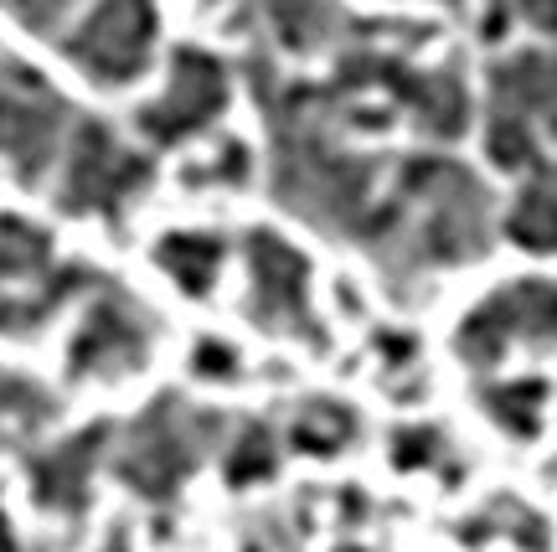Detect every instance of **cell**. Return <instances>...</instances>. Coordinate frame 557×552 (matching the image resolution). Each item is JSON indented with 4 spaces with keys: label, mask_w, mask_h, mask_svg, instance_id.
I'll use <instances>...</instances> for the list:
<instances>
[{
    "label": "cell",
    "mask_w": 557,
    "mask_h": 552,
    "mask_svg": "<svg viewBox=\"0 0 557 552\" xmlns=\"http://www.w3.org/2000/svg\"><path fill=\"white\" fill-rule=\"evenodd\" d=\"M485 197L455 160H413L398 181V197L377 201L357 228V243L377 258L393 290L413 284L423 269L470 263L485 254Z\"/></svg>",
    "instance_id": "1"
},
{
    "label": "cell",
    "mask_w": 557,
    "mask_h": 552,
    "mask_svg": "<svg viewBox=\"0 0 557 552\" xmlns=\"http://www.w3.org/2000/svg\"><path fill=\"white\" fill-rule=\"evenodd\" d=\"M269 124H274V192L284 207L315 228L357 237L361 218L372 212V171L299 114L289 94Z\"/></svg>",
    "instance_id": "2"
},
{
    "label": "cell",
    "mask_w": 557,
    "mask_h": 552,
    "mask_svg": "<svg viewBox=\"0 0 557 552\" xmlns=\"http://www.w3.org/2000/svg\"><path fill=\"white\" fill-rule=\"evenodd\" d=\"M103 274L83 263H58L52 237L21 218H0V335H32L62 305L94 295Z\"/></svg>",
    "instance_id": "3"
},
{
    "label": "cell",
    "mask_w": 557,
    "mask_h": 552,
    "mask_svg": "<svg viewBox=\"0 0 557 552\" xmlns=\"http://www.w3.org/2000/svg\"><path fill=\"white\" fill-rule=\"evenodd\" d=\"M212 439H218V418L197 414L191 403L171 393L129 424V434L114 454V470L145 501H171L186 486V475L201 465V454L212 450Z\"/></svg>",
    "instance_id": "4"
},
{
    "label": "cell",
    "mask_w": 557,
    "mask_h": 552,
    "mask_svg": "<svg viewBox=\"0 0 557 552\" xmlns=\"http://www.w3.org/2000/svg\"><path fill=\"white\" fill-rule=\"evenodd\" d=\"M150 181V160L124 150L94 119H78L67 130V176H62V212H83V218H120L124 207L145 192Z\"/></svg>",
    "instance_id": "5"
},
{
    "label": "cell",
    "mask_w": 557,
    "mask_h": 552,
    "mask_svg": "<svg viewBox=\"0 0 557 552\" xmlns=\"http://www.w3.org/2000/svg\"><path fill=\"white\" fill-rule=\"evenodd\" d=\"M511 346H557V284L521 279L475 305L459 326V356L470 367H496Z\"/></svg>",
    "instance_id": "6"
},
{
    "label": "cell",
    "mask_w": 557,
    "mask_h": 552,
    "mask_svg": "<svg viewBox=\"0 0 557 552\" xmlns=\"http://www.w3.org/2000/svg\"><path fill=\"white\" fill-rule=\"evenodd\" d=\"M62 139H67L62 99L37 73L5 62L0 68V160H11L16 181H37Z\"/></svg>",
    "instance_id": "7"
},
{
    "label": "cell",
    "mask_w": 557,
    "mask_h": 552,
    "mask_svg": "<svg viewBox=\"0 0 557 552\" xmlns=\"http://www.w3.org/2000/svg\"><path fill=\"white\" fill-rule=\"evenodd\" d=\"M150 346H156L150 316L103 279L88 299V310H83L78 335L67 341V367L78 377H129L145 367Z\"/></svg>",
    "instance_id": "8"
},
{
    "label": "cell",
    "mask_w": 557,
    "mask_h": 552,
    "mask_svg": "<svg viewBox=\"0 0 557 552\" xmlns=\"http://www.w3.org/2000/svg\"><path fill=\"white\" fill-rule=\"evenodd\" d=\"M248 316L259 331L320 346L315 316H310V263L269 233L248 237Z\"/></svg>",
    "instance_id": "9"
},
{
    "label": "cell",
    "mask_w": 557,
    "mask_h": 552,
    "mask_svg": "<svg viewBox=\"0 0 557 552\" xmlns=\"http://www.w3.org/2000/svg\"><path fill=\"white\" fill-rule=\"evenodd\" d=\"M150 37H156V5L150 0H99L62 47L88 78L129 83L150 58Z\"/></svg>",
    "instance_id": "10"
},
{
    "label": "cell",
    "mask_w": 557,
    "mask_h": 552,
    "mask_svg": "<svg viewBox=\"0 0 557 552\" xmlns=\"http://www.w3.org/2000/svg\"><path fill=\"white\" fill-rule=\"evenodd\" d=\"M227 103V68L218 58H207L197 47H181L171 62V83L156 103L139 109V130L156 145H181L186 135L207 130Z\"/></svg>",
    "instance_id": "11"
},
{
    "label": "cell",
    "mask_w": 557,
    "mask_h": 552,
    "mask_svg": "<svg viewBox=\"0 0 557 552\" xmlns=\"http://www.w3.org/2000/svg\"><path fill=\"white\" fill-rule=\"evenodd\" d=\"M103 444H109V429H83L78 439L37 454L32 459V486H37L41 506H52V512H83L94 470H99V459H103Z\"/></svg>",
    "instance_id": "12"
},
{
    "label": "cell",
    "mask_w": 557,
    "mask_h": 552,
    "mask_svg": "<svg viewBox=\"0 0 557 552\" xmlns=\"http://www.w3.org/2000/svg\"><path fill=\"white\" fill-rule=\"evenodd\" d=\"M496 99L506 114H521L532 130L557 135V52H521L496 73Z\"/></svg>",
    "instance_id": "13"
},
{
    "label": "cell",
    "mask_w": 557,
    "mask_h": 552,
    "mask_svg": "<svg viewBox=\"0 0 557 552\" xmlns=\"http://www.w3.org/2000/svg\"><path fill=\"white\" fill-rule=\"evenodd\" d=\"M156 263L176 279L186 295H207L222 269V243L212 233H171L156 248Z\"/></svg>",
    "instance_id": "14"
},
{
    "label": "cell",
    "mask_w": 557,
    "mask_h": 552,
    "mask_svg": "<svg viewBox=\"0 0 557 552\" xmlns=\"http://www.w3.org/2000/svg\"><path fill=\"white\" fill-rule=\"evenodd\" d=\"M542 403H547V382L537 377H511V382L485 388V414L517 439H532L542 429Z\"/></svg>",
    "instance_id": "15"
},
{
    "label": "cell",
    "mask_w": 557,
    "mask_h": 552,
    "mask_svg": "<svg viewBox=\"0 0 557 552\" xmlns=\"http://www.w3.org/2000/svg\"><path fill=\"white\" fill-rule=\"evenodd\" d=\"M506 228H511V237H517L521 248H532V254H557V192L547 181L527 186Z\"/></svg>",
    "instance_id": "16"
},
{
    "label": "cell",
    "mask_w": 557,
    "mask_h": 552,
    "mask_svg": "<svg viewBox=\"0 0 557 552\" xmlns=\"http://www.w3.org/2000/svg\"><path fill=\"white\" fill-rule=\"evenodd\" d=\"M351 434H357V418L346 414L341 403H310L299 414V424L289 429L295 450H305V454H336Z\"/></svg>",
    "instance_id": "17"
},
{
    "label": "cell",
    "mask_w": 557,
    "mask_h": 552,
    "mask_svg": "<svg viewBox=\"0 0 557 552\" xmlns=\"http://www.w3.org/2000/svg\"><path fill=\"white\" fill-rule=\"evenodd\" d=\"M485 145H491V160L506 165V171H521V165L537 160V130L521 114H506V109H496L491 130H485Z\"/></svg>",
    "instance_id": "18"
},
{
    "label": "cell",
    "mask_w": 557,
    "mask_h": 552,
    "mask_svg": "<svg viewBox=\"0 0 557 552\" xmlns=\"http://www.w3.org/2000/svg\"><path fill=\"white\" fill-rule=\"evenodd\" d=\"M269 5H274L278 37L289 41V47H310L315 37H325L331 21H341L325 0H269Z\"/></svg>",
    "instance_id": "19"
},
{
    "label": "cell",
    "mask_w": 557,
    "mask_h": 552,
    "mask_svg": "<svg viewBox=\"0 0 557 552\" xmlns=\"http://www.w3.org/2000/svg\"><path fill=\"white\" fill-rule=\"evenodd\" d=\"M41 418H52V397L41 393L37 382L0 372V424L5 429H37Z\"/></svg>",
    "instance_id": "20"
},
{
    "label": "cell",
    "mask_w": 557,
    "mask_h": 552,
    "mask_svg": "<svg viewBox=\"0 0 557 552\" xmlns=\"http://www.w3.org/2000/svg\"><path fill=\"white\" fill-rule=\"evenodd\" d=\"M274 465H278L274 439L263 434L259 424H248V429L238 434V444H233V465H227V475L243 486V480H259V475H269Z\"/></svg>",
    "instance_id": "21"
},
{
    "label": "cell",
    "mask_w": 557,
    "mask_h": 552,
    "mask_svg": "<svg viewBox=\"0 0 557 552\" xmlns=\"http://www.w3.org/2000/svg\"><path fill=\"white\" fill-rule=\"evenodd\" d=\"M0 5L16 21H26V26H52L67 11V0H0Z\"/></svg>",
    "instance_id": "22"
},
{
    "label": "cell",
    "mask_w": 557,
    "mask_h": 552,
    "mask_svg": "<svg viewBox=\"0 0 557 552\" xmlns=\"http://www.w3.org/2000/svg\"><path fill=\"white\" fill-rule=\"evenodd\" d=\"M527 26H537L542 37H557V0H521Z\"/></svg>",
    "instance_id": "23"
},
{
    "label": "cell",
    "mask_w": 557,
    "mask_h": 552,
    "mask_svg": "<svg viewBox=\"0 0 557 552\" xmlns=\"http://www.w3.org/2000/svg\"><path fill=\"white\" fill-rule=\"evenodd\" d=\"M197 367H201L207 377H227V372H233V356L218 352V346L207 341V346H197Z\"/></svg>",
    "instance_id": "24"
},
{
    "label": "cell",
    "mask_w": 557,
    "mask_h": 552,
    "mask_svg": "<svg viewBox=\"0 0 557 552\" xmlns=\"http://www.w3.org/2000/svg\"><path fill=\"white\" fill-rule=\"evenodd\" d=\"M346 552H357V548H346Z\"/></svg>",
    "instance_id": "25"
}]
</instances>
